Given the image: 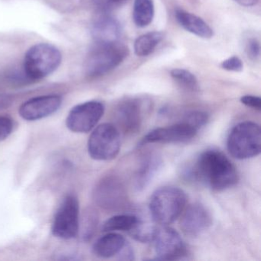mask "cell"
I'll return each mask as SVG.
<instances>
[{
  "label": "cell",
  "mask_w": 261,
  "mask_h": 261,
  "mask_svg": "<svg viewBox=\"0 0 261 261\" xmlns=\"http://www.w3.org/2000/svg\"><path fill=\"white\" fill-rule=\"evenodd\" d=\"M186 175L218 192L232 187L238 181L235 166L224 153L216 149H208L200 154L193 166L186 169Z\"/></svg>",
  "instance_id": "1"
},
{
  "label": "cell",
  "mask_w": 261,
  "mask_h": 261,
  "mask_svg": "<svg viewBox=\"0 0 261 261\" xmlns=\"http://www.w3.org/2000/svg\"><path fill=\"white\" fill-rule=\"evenodd\" d=\"M186 199V193L178 188H160L154 192L149 202L152 220L162 225L172 224L184 211Z\"/></svg>",
  "instance_id": "2"
},
{
  "label": "cell",
  "mask_w": 261,
  "mask_h": 261,
  "mask_svg": "<svg viewBox=\"0 0 261 261\" xmlns=\"http://www.w3.org/2000/svg\"><path fill=\"white\" fill-rule=\"evenodd\" d=\"M62 62V54L54 45H35L27 51L23 71L29 81L40 80L54 72Z\"/></svg>",
  "instance_id": "3"
},
{
  "label": "cell",
  "mask_w": 261,
  "mask_h": 261,
  "mask_svg": "<svg viewBox=\"0 0 261 261\" xmlns=\"http://www.w3.org/2000/svg\"><path fill=\"white\" fill-rule=\"evenodd\" d=\"M229 153L238 160L253 158L260 153L261 130L257 123L245 121L237 124L227 141Z\"/></svg>",
  "instance_id": "4"
},
{
  "label": "cell",
  "mask_w": 261,
  "mask_h": 261,
  "mask_svg": "<svg viewBox=\"0 0 261 261\" xmlns=\"http://www.w3.org/2000/svg\"><path fill=\"white\" fill-rule=\"evenodd\" d=\"M128 54L127 47L118 42L97 44L87 57L85 69L91 77L103 75L118 67Z\"/></svg>",
  "instance_id": "5"
},
{
  "label": "cell",
  "mask_w": 261,
  "mask_h": 261,
  "mask_svg": "<svg viewBox=\"0 0 261 261\" xmlns=\"http://www.w3.org/2000/svg\"><path fill=\"white\" fill-rule=\"evenodd\" d=\"M91 158L108 161L116 158L120 152V131L112 123L99 125L91 134L88 143Z\"/></svg>",
  "instance_id": "6"
},
{
  "label": "cell",
  "mask_w": 261,
  "mask_h": 261,
  "mask_svg": "<svg viewBox=\"0 0 261 261\" xmlns=\"http://www.w3.org/2000/svg\"><path fill=\"white\" fill-rule=\"evenodd\" d=\"M96 204L106 211L122 210L128 204L127 192L116 175H107L100 180L93 193Z\"/></svg>",
  "instance_id": "7"
},
{
  "label": "cell",
  "mask_w": 261,
  "mask_h": 261,
  "mask_svg": "<svg viewBox=\"0 0 261 261\" xmlns=\"http://www.w3.org/2000/svg\"><path fill=\"white\" fill-rule=\"evenodd\" d=\"M80 230L79 203L74 195H68L62 201L55 216L53 233L61 239L75 238Z\"/></svg>",
  "instance_id": "8"
},
{
  "label": "cell",
  "mask_w": 261,
  "mask_h": 261,
  "mask_svg": "<svg viewBox=\"0 0 261 261\" xmlns=\"http://www.w3.org/2000/svg\"><path fill=\"white\" fill-rule=\"evenodd\" d=\"M152 241L158 259L176 260L182 259L187 254L186 244L182 238L172 227L157 228Z\"/></svg>",
  "instance_id": "9"
},
{
  "label": "cell",
  "mask_w": 261,
  "mask_h": 261,
  "mask_svg": "<svg viewBox=\"0 0 261 261\" xmlns=\"http://www.w3.org/2000/svg\"><path fill=\"white\" fill-rule=\"evenodd\" d=\"M105 106L96 100L85 102L74 107L67 117L66 124L74 133L91 131L103 117Z\"/></svg>",
  "instance_id": "10"
},
{
  "label": "cell",
  "mask_w": 261,
  "mask_h": 261,
  "mask_svg": "<svg viewBox=\"0 0 261 261\" xmlns=\"http://www.w3.org/2000/svg\"><path fill=\"white\" fill-rule=\"evenodd\" d=\"M198 129L183 121L166 127L156 128L143 137L140 146L148 143H176L189 141L196 136Z\"/></svg>",
  "instance_id": "11"
},
{
  "label": "cell",
  "mask_w": 261,
  "mask_h": 261,
  "mask_svg": "<svg viewBox=\"0 0 261 261\" xmlns=\"http://www.w3.org/2000/svg\"><path fill=\"white\" fill-rule=\"evenodd\" d=\"M62 99L56 94L40 96L27 100L19 110L21 117L25 120H41L54 114L62 105Z\"/></svg>",
  "instance_id": "12"
},
{
  "label": "cell",
  "mask_w": 261,
  "mask_h": 261,
  "mask_svg": "<svg viewBox=\"0 0 261 261\" xmlns=\"http://www.w3.org/2000/svg\"><path fill=\"white\" fill-rule=\"evenodd\" d=\"M212 224L210 213L200 203L190 204L183 214L180 221L181 229L185 234L192 238L204 233Z\"/></svg>",
  "instance_id": "13"
},
{
  "label": "cell",
  "mask_w": 261,
  "mask_h": 261,
  "mask_svg": "<svg viewBox=\"0 0 261 261\" xmlns=\"http://www.w3.org/2000/svg\"><path fill=\"white\" fill-rule=\"evenodd\" d=\"M115 117L117 125L123 133L137 134L143 123L141 102L137 99H128L122 101L116 110Z\"/></svg>",
  "instance_id": "14"
},
{
  "label": "cell",
  "mask_w": 261,
  "mask_h": 261,
  "mask_svg": "<svg viewBox=\"0 0 261 261\" xmlns=\"http://www.w3.org/2000/svg\"><path fill=\"white\" fill-rule=\"evenodd\" d=\"M92 36L97 44L114 43L120 36L119 22L112 16H99L92 25Z\"/></svg>",
  "instance_id": "15"
},
{
  "label": "cell",
  "mask_w": 261,
  "mask_h": 261,
  "mask_svg": "<svg viewBox=\"0 0 261 261\" xmlns=\"http://www.w3.org/2000/svg\"><path fill=\"white\" fill-rule=\"evenodd\" d=\"M161 164V158L157 154H146L143 157L135 176V187L137 190L146 189L156 175Z\"/></svg>",
  "instance_id": "16"
},
{
  "label": "cell",
  "mask_w": 261,
  "mask_h": 261,
  "mask_svg": "<svg viewBox=\"0 0 261 261\" xmlns=\"http://www.w3.org/2000/svg\"><path fill=\"white\" fill-rule=\"evenodd\" d=\"M175 17L180 25L192 34L202 39H212L213 37L212 29L198 16L185 10H177Z\"/></svg>",
  "instance_id": "17"
},
{
  "label": "cell",
  "mask_w": 261,
  "mask_h": 261,
  "mask_svg": "<svg viewBox=\"0 0 261 261\" xmlns=\"http://www.w3.org/2000/svg\"><path fill=\"white\" fill-rule=\"evenodd\" d=\"M126 244V240L122 235L107 233L96 241L93 246V252L98 257H112L120 253Z\"/></svg>",
  "instance_id": "18"
},
{
  "label": "cell",
  "mask_w": 261,
  "mask_h": 261,
  "mask_svg": "<svg viewBox=\"0 0 261 261\" xmlns=\"http://www.w3.org/2000/svg\"><path fill=\"white\" fill-rule=\"evenodd\" d=\"M155 8L152 0H135L133 18L134 23L140 28L148 27L153 20Z\"/></svg>",
  "instance_id": "19"
},
{
  "label": "cell",
  "mask_w": 261,
  "mask_h": 261,
  "mask_svg": "<svg viewBox=\"0 0 261 261\" xmlns=\"http://www.w3.org/2000/svg\"><path fill=\"white\" fill-rule=\"evenodd\" d=\"M163 33L152 32L137 38L134 43V51L137 56L145 57L153 53L163 39Z\"/></svg>",
  "instance_id": "20"
},
{
  "label": "cell",
  "mask_w": 261,
  "mask_h": 261,
  "mask_svg": "<svg viewBox=\"0 0 261 261\" xmlns=\"http://www.w3.org/2000/svg\"><path fill=\"white\" fill-rule=\"evenodd\" d=\"M140 220L134 215H120L107 220L102 226V231L111 232L115 230L130 231L137 225Z\"/></svg>",
  "instance_id": "21"
},
{
  "label": "cell",
  "mask_w": 261,
  "mask_h": 261,
  "mask_svg": "<svg viewBox=\"0 0 261 261\" xmlns=\"http://www.w3.org/2000/svg\"><path fill=\"white\" fill-rule=\"evenodd\" d=\"M171 76L181 86L191 91H198V80L190 71L181 68H176L171 71Z\"/></svg>",
  "instance_id": "22"
},
{
  "label": "cell",
  "mask_w": 261,
  "mask_h": 261,
  "mask_svg": "<svg viewBox=\"0 0 261 261\" xmlns=\"http://www.w3.org/2000/svg\"><path fill=\"white\" fill-rule=\"evenodd\" d=\"M157 227L152 224H145L140 221L137 225L129 231L131 236L142 243H149L153 240Z\"/></svg>",
  "instance_id": "23"
},
{
  "label": "cell",
  "mask_w": 261,
  "mask_h": 261,
  "mask_svg": "<svg viewBox=\"0 0 261 261\" xmlns=\"http://www.w3.org/2000/svg\"><path fill=\"white\" fill-rule=\"evenodd\" d=\"M97 224L98 215L97 212L92 209L87 211L82 224V236L85 241H88L92 238L97 229Z\"/></svg>",
  "instance_id": "24"
},
{
  "label": "cell",
  "mask_w": 261,
  "mask_h": 261,
  "mask_svg": "<svg viewBox=\"0 0 261 261\" xmlns=\"http://www.w3.org/2000/svg\"><path fill=\"white\" fill-rule=\"evenodd\" d=\"M208 116L202 111H192L186 115L185 122L195 126L197 129L201 128L207 123Z\"/></svg>",
  "instance_id": "25"
},
{
  "label": "cell",
  "mask_w": 261,
  "mask_h": 261,
  "mask_svg": "<svg viewBox=\"0 0 261 261\" xmlns=\"http://www.w3.org/2000/svg\"><path fill=\"white\" fill-rule=\"evenodd\" d=\"M243 67H244V65H243L242 61L238 56H232V57L228 58L221 63V68L228 71L239 72V71H242Z\"/></svg>",
  "instance_id": "26"
},
{
  "label": "cell",
  "mask_w": 261,
  "mask_h": 261,
  "mask_svg": "<svg viewBox=\"0 0 261 261\" xmlns=\"http://www.w3.org/2000/svg\"><path fill=\"white\" fill-rule=\"evenodd\" d=\"M13 129V124L11 119L0 116V142L8 138Z\"/></svg>",
  "instance_id": "27"
},
{
  "label": "cell",
  "mask_w": 261,
  "mask_h": 261,
  "mask_svg": "<svg viewBox=\"0 0 261 261\" xmlns=\"http://www.w3.org/2000/svg\"><path fill=\"white\" fill-rule=\"evenodd\" d=\"M246 53L247 56L252 60H256L259 57L260 46L259 42L256 39H251L248 41L246 46Z\"/></svg>",
  "instance_id": "28"
},
{
  "label": "cell",
  "mask_w": 261,
  "mask_h": 261,
  "mask_svg": "<svg viewBox=\"0 0 261 261\" xmlns=\"http://www.w3.org/2000/svg\"><path fill=\"white\" fill-rule=\"evenodd\" d=\"M241 102L243 105L252 109L256 110L259 111L261 109V99L260 97L253 95L243 96L241 98Z\"/></svg>",
  "instance_id": "29"
},
{
  "label": "cell",
  "mask_w": 261,
  "mask_h": 261,
  "mask_svg": "<svg viewBox=\"0 0 261 261\" xmlns=\"http://www.w3.org/2000/svg\"><path fill=\"white\" fill-rule=\"evenodd\" d=\"M13 99L7 94H0V110L5 109L10 106Z\"/></svg>",
  "instance_id": "30"
},
{
  "label": "cell",
  "mask_w": 261,
  "mask_h": 261,
  "mask_svg": "<svg viewBox=\"0 0 261 261\" xmlns=\"http://www.w3.org/2000/svg\"><path fill=\"white\" fill-rule=\"evenodd\" d=\"M234 1L242 7H253L258 3V0H234Z\"/></svg>",
  "instance_id": "31"
},
{
  "label": "cell",
  "mask_w": 261,
  "mask_h": 261,
  "mask_svg": "<svg viewBox=\"0 0 261 261\" xmlns=\"http://www.w3.org/2000/svg\"><path fill=\"white\" fill-rule=\"evenodd\" d=\"M94 2L99 7H107L113 4L112 0H94Z\"/></svg>",
  "instance_id": "32"
},
{
  "label": "cell",
  "mask_w": 261,
  "mask_h": 261,
  "mask_svg": "<svg viewBox=\"0 0 261 261\" xmlns=\"http://www.w3.org/2000/svg\"><path fill=\"white\" fill-rule=\"evenodd\" d=\"M120 1H122V0H112L113 4H114V3L120 2Z\"/></svg>",
  "instance_id": "33"
}]
</instances>
